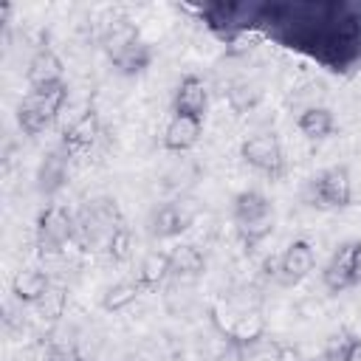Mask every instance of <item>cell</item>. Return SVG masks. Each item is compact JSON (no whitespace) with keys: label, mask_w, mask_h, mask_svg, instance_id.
I'll use <instances>...</instances> for the list:
<instances>
[{"label":"cell","mask_w":361,"mask_h":361,"mask_svg":"<svg viewBox=\"0 0 361 361\" xmlns=\"http://www.w3.org/2000/svg\"><path fill=\"white\" fill-rule=\"evenodd\" d=\"M231 214H234L237 234L243 237L245 245H254V243L265 240V237L274 231V223H276V214H274L271 200H268L262 192H257V189L240 192V195L234 197Z\"/></svg>","instance_id":"obj_1"},{"label":"cell","mask_w":361,"mask_h":361,"mask_svg":"<svg viewBox=\"0 0 361 361\" xmlns=\"http://www.w3.org/2000/svg\"><path fill=\"white\" fill-rule=\"evenodd\" d=\"M68 99V87L65 82L62 85H54V87H45V90H31L25 96V102L17 107V124L25 135H39L54 118L56 113L62 110Z\"/></svg>","instance_id":"obj_2"},{"label":"cell","mask_w":361,"mask_h":361,"mask_svg":"<svg viewBox=\"0 0 361 361\" xmlns=\"http://www.w3.org/2000/svg\"><path fill=\"white\" fill-rule=\"evenodd\" d=\"M71 240H76V217L65 206H45L37 217V245L42 254H59Z\"/></svg>","instance_id":"obj_3"},{"label":"cell","mask_w":361,"mask_h":361,"mask_svg":"<svg viewBox=\"0 0 361 361\" xmlns=\"http://www.w3.org/2000/svg\"><path fill=\"white\" fill-rule=\"evenodd\" d=\"M121 223H124V220H121V214H118L116 200H93V203L79 214V220H76V237L82 234L85 243H90V245H99V243H102V245L107 248L113 231H116Z\"/></svg>","instance_id":"obj_4"},{"label":"cell","mask_w":361,"mask_h":361,"mask_svg":"<svg viewBox=\"0 0 361 361\" xmlns=\"http://www.w3.org/2000/svg\"><path fill=\"white\" fill-rule=\"evenodd\" d=\"M353 200V180L347 166H327L310 180V203L322 209H344Z\"/></svg>","instance_id":"obj_5"},{"label":"cell","mask_w":361,"mask_h":361,"mask_svg":"<svg viewBox=\"0 0 361 361\" xmlns=\"http://www.w3.org/2000/svg\"><path fill=\"white\" fill-rule=\"evenodd\" d=\"M240 155L248 166L271 175V178H279L285 172V155H282V144L274 133H257L251 138L243 141L240 147Z\"/></svg>","instance_id":"obj_6"},{"label":"cell","mask_w":361,"mask_h":361,"mask_svg":"<svg viewBox=\"0 0 361 361\" xmlns=\"http://www.w3.org/2000/svg\"><path fill=\"white\" fill-rule=\"evenodd\" d=\"M316 268V251L307 240H293L282 257H279V268L276 276L282 285H299L305 276H310V271Z\"/></svg>","instance_id":"obj_7"},{"label":"cell","mask_w":361,"mask_h":361,"mask_svg":"<svg viewBox=\"0 0 361 361\" xmlns=\"http://www.w3.org/2000/svg\"><path fill=\"white\" fill-rule=\"evenodd\" d=\"M195 220V206L186 197H175L169 203H164L155 214H152V237H178L180 231H186Z\"/></svg>","instance_id":"obj_8"},{"label":"cell","mask_w":361,"mask_h":361,"mask_svg":"<svg viewBox=\"0 0 361 361\" xmlns=\"http://www.w3.org/2000/svg\"><path fill=\"white\" fill-rule=\"evenodd\" d=\"M206 107H209V87L200 76L195 73H186L175 90V99H172V110L180 113V116H195V118H203L206 116Z\"/></svg>","instance_id":"obj_9"},{"label":"cell","mask_w":361,"mask_h":361,"mask_svg":"<svg viewBox=\"0 0 361 361\" xmlns=\"http://www.w3.org/2000/svg\"><path fill=\"white\" fill-rule=\"evenodd\" d=\"M203 135V118H195V116H180L175 113L164 130V149L175 152V155H183L189 152Z\"/></svg>","instance_id":"obj_10"},{"label":"cell","mask_w":361,"mask_h":361,"mask_svg":"<svg viewBox=\"0 0 361 361\" xmlns=\"http://www.w3.org/2000/svg\"><path fill=\"white\" fill-rule=\"evenodd\" d=\"M25 79H28L31 90H45V87L62 85V59L51 48H39L28 62Z\"/></svg>","instance_id":"obj_11"},{"label":"cell","mask_w":361,"mask_h":361,"mask_svg":"<svg viewBox=\"0 0 361 361\" xmlns=\"http://www.w3.org/2000/svg\"><path fill=\"white\" fill-rule=\"evenodd\" d=\"M68 155L71 152L62 144L56 149L45 152V158H42V164L37 169V189L42 195H54V192H59L65 186V180H68Z\"/></svg>","instance_id":"obj_12"},{"label":"cell","mask_w":361,"mask_h":361,"mask_svg":"<svg viewBox=\"0 0 361 361\" xmlns=\"http://www.w3.org/2000/svg\"><path fill=\"white\" fill-rule=\"evenodd\" d=\"M322 282L330 293H341L347 288H353V240L341 243L338 251L330 257V262L322 271Z\"/></svg>","instance_id":"obj_13"},{"label":"cell","mask_w":361,"mask_h":361,"mask_svg":"<svg viewBox=\"0 0 361 361\" xmlns=\"http://www.w3.org/2000/svg\"><path fill=\"white\" fill-rule=\"evenodd\" d=\"M99 133H102L99 113H96V110H85V113H79V116L65 127V133H62V147H65L68 152H73V149H87V147L99 138Z\"/></svg>","instance_id":"obj_14"},{"label":"cell","mask_w":361,"mask_h":361,"mask_svg":"<svg viewBox=\"0 0 361 361\" xmlns=\"http://www.w3.org/2000/svg\"><path fill=\"white\" fill-rule=\"evenodd\" d=\"M51 288V279L45 271H37V268H25V271H17L14 279H11V293L20 305H37Z\"/></svg>","instance_id":"obj_15"},{"label":"cell","mask_w":361,"mask_h":361,"mask_svg":"<svg viewBox=\"0 0 361 361\" xmlns=\"http://www.w3.org/2000/svg\"><path fill=\"white\" fill-rule=\"evenodd\" d=\"M197 178H200V164L195 158H189L186 152L172 158L169 166L164 169V186L175 195H186L197 183Z\"/></svg>","instance_id":"obj_16"},{"label":"cell","mask_w":361,"mask_h":361,"mask_svg":"<svg viewBox=\"0 0 361 361\" xmlns=\"http://www.w3.org/2000/svg\"><path fill=\"white\" fill-rule=\"evenodd\" d=\"M104 54L110 56V62L116 65L121 56H127L135 45H141V37H138V28L133 25V23H127V20H118V23H113L107 31H104Z\"/></svg>","instance_id":"obj_17"},{"label":"cell","mask_w":361,"mask_h":361,"mask_svg":"<svg viewBox=\"0 0 361 361\" xmlns=\"http://www.w3.org/2000/svg\"><path fill=\"white\" fill-rule=\"evenodd\" d=\"M172 259V276H178L180 282H192L206 271V257L197 245H178L169 251Z\"/></svg>","instance_id":"obj_18"},{"label":"cell","mask_w":361,"mask_h":361,"mask_svg":"<svg viewBox=\"0 0 361 361\" xmlns=\"http://www.w3.org/2000/svg\"><path fill=\"white\" fill-rule=\"evenodd\" d=\"M296 127H299V133H302L305 138H310V141H322V138L333 135L336 121H333V113H330L327 107L313 104V107L302 110V116L296 118Z\"/></svg>","instance_id":"obj_19"},{"label":"cell","mask_w":361,"mask_h":361,"mask_svg":"<svg viewBox=\"0 0 361 361\" xmlns=\"http://www.w3.org/2000/svg\"><path fill=\"white\" fill-rule=\"evenodd\" d=\"M169 276H172V259H169L166 251H149V254H144V259L138 265V282H141V288L155 290Z\"/></svg>","instance_id":"obj_20"},{"label":"cell","mask_w":361,"mask_h":361,"mask_svg":"<svg viewBox=\"0 0 361 361\" xmlns=\"http://www.w3.org/2000/svg\"><path fill=\"white\" fill-rule=\"evenodd\" d=\"M141 290H144V288H141L138 279H121V282H116V285H110V288L104 290L102 307L110 310V313H118V310L130 307V305L141 296Z\"/></svg>","instance_id":"obj_21"},{"label":"cell","mask_w":361,"mask_h":361,"mask_svg":"<svg viewBox=\"0 0 361 361\" xmlns=\"http://www.w3.org/2000/svg\"><path fill=\"white\" fill-rule=\"evenodd\" d=\"M34 307H37V316H39L42 322L56 324V322L65 316V310H68V290H65L62 285H51L48 293H45Z\"/></svg>","instance_id":"obj_22"},{"label":"cell","mask_w":361,"mask_h":361,"mask_svg":"<svg viewBox=\"0 0 361 361\" xmlns=\"http://www.w3.org/2000/svg\"><path fill=\"white\" fill-rule=\"evenodd\" d=\"M149 62H152V51H149V45H147V42H141V45H135L127 56H121L113 68H116L118 73H124V76H133V73H141Z\"/></svg>","instance_id":"obj_23"},{"label":"cell","mask_w":361,"mask_h":361,"mask_svg":"<svg viewBox=\"0 0 361 361\" xmlns=\"http://www.w3.org/2000/svg\"><path fill=\"white\" fill-rule=\"evenodd\" d=\"M107 257L113 259V262H127L130 259V254H133V231L121 223L116 231H113V237H110V243H107Z\"/></svg>","instance_id":"obj_24"},{"label":"cell","mask_w":361,"mask_h":361,"mask_svg":"<svg viewBox=\"0 0 361 361\" xmlns=\"http://www.w3.org/2000/svg\"><path fill=\"white\" fill-rule=\"evenodd\" d=\"M355 336L341 330V333H333L327 341H324V350H322V361H347L350 355V347H353Z\"/></svg>","instance_id":"obj_25"},{"label":"cell","mask_w":361,"mask_h":361,"mask_svg":"<svg viewBox=\"0 0 361 361\" xmlns=\"http://www.w3.org/2000/svg\"><path fill=\"white\" fill-rule=\"evenodd\" d=\"M245 361H282V344L265 336L257 344L245 347Z\"/></svg>","instance_id":"obj_26"},{"label":"cell","mask_w":361,"mask_h":361,"mask_svg":"<svg viewBox=\"0 0 361 361\" xmlns=\"http://www.w3.org/2000/svg\"><path fill=\"white\" fill-rule=\"evenodd\" d=\"M45 361H82V355H79V350L73 344H54L48 350Z\"/></svg>","instance_id":"obj_27"},{"label":"cell","mask_w":361,"mask_h":361,"mask_svg":"<svg viewBox=\"0 0 361 361\" xmlns=\"http://www.w3.org/2000/svg\"><path fill=\"white\" fill-rule=\"evenodd\" d=\"M212 361H245V347L237 341H226Z\"/></svg>","instance_id":"obj_28"},{"label":"cell","mask_w":361,"mask_h":361,"mask_svg":"<svg viewBox=\"0 0 361 361\" xmlns=\"http://www.w3.org/2000/svg\"><path fill=\"white\" fill-rule=\"evenodd\" d=\"M353 282H361V240H353Z\"/></svg>","instance_id":"obj_29"},{"label":"cell","mask_w":361,"mask_h":361,"mask_svg":"<svg viewBox=\"0 0 361 361\" xmlns=\"http://www.w3.org/2000/svg\"><path fill=\"white\" fill-rule=\"evenodd\" d=\"M347 361H361V338H358V336H355V341H353V347H350Z\"/></svg>","instance_id":"obj_30"}]
</instances>
